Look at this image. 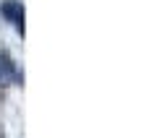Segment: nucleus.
I'll return each instance as SVG.
<instances>
[{
	"label": "nucleus",
	"mask_w": 157,
	"mask_h": 138,
	"mask_svg": "<svg viewBox=\"0 0 157 138\" xmlns=\"http://www.w3.org/2000/svg\"><path fill=\"white\" fill-rule=\"evenodd\" d=\"M0 81L3 78H11V81H18V71H16V65H13V60H11V55H8L6 50H0Z\"/></svg>",
	"instance_id": "2"
},
{
	"label": "nucleus",
	"mask_w": 157,
	"mask_h": 138,
	"mask_svg": "<svg viewBox=\"0 0 157 138\" xmlns=\"http://www.w3.org/2000/svg\"><path fill=\"white\" fill-rule=\"evenodd\" d=\"M0 13L16 26V31L24 34V8H21L18 0H3V3H0Z\"/></svg>",
	"instance_id": "1"
}]
</instances>
